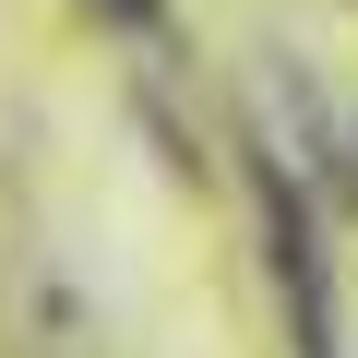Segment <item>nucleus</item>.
Masks as SVG:
<instances>
[{"label": "nucleus", "instance_id": "nucleus-2", "mask_svg": "<svg viewBox=\"0 0 358 358\" xmlns=\"http://www.w3.org/2000/svg\"><path fill=\"white\" fill-rule=\"evenodd\" d=\"M96 13H108L120 36H143V48H167V0H96Z\"/></svg>", "mask_w": 358, "mask_h": 358}, {"label": "nucleus", "instance_id": "nucleus-1", "mask_svg": "<svg viewBox=\"0 0 358 358\" xmlns=\"http://www.w3.org/2000/svg\"><path fill=\"white\" fill-rule=\"evenodd\" d=\"M251 167V203H263V275H275V299H287V346L299 358H334V275H322V215L299 203V179L251 143L239 155Z\"/></svg>", "mask_w": 358, "mask_h": 358}]
</instances>
